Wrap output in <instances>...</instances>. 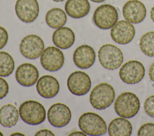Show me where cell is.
Wrapping results in <instances>:
<instances>
[{"label": "cell", "mask_w": 154, "mask_h": 136, "mask_svg": "<svg viewBox=\"0 0 154 136\" xmlns=\"http://www.w3.org/2000/svg\"><path fill=\"white\" fill-rule=\"evenodd\" d=\"M122 13L125 20L131 23H140L146 16V8L143 3L138 0H130L123 7Z\"/></svg>", "instance_id": "obj_14"}, {"label": "cell", "mask_w": 154, "mask_h": 136, "mask_svg": "<svg viewBox=\"0 0 154 136\" xmlns=\"http://www.w3.org/2000/svg\"><path fill=\"white\" fill-rule=\"evenodd\" d=\"M47 117L51 125L56 128H62L70 122L72 114L67 105L63 103H55L48 109Z\"/></svg>", "instance_id": "obj_11"}, {"label": "cell", "mask_w": 154, "mask_h": 136, "mask_svg": "<svg viewBox=\"0 0 154 136\" xmlns=\"http://www.w3.org/2000/svg\"><path fill=\"white\" fill-rule=\"evenodd\" d=\"M73 59L77 67L81 69H87L94 64L96 53L91 46L86 44L82 45L75 50Z\"/></svg>", "instance_id": "obj_17"}, {"label": "cell", "mask_w": 154, "mask_h": 136, "mask_svg": "<svg viewBox=\"0 0 154 136\" xmlns=\"http://www.w3.org/2000/svg\"><path fill=\"white\" fill-rule=\"evenodd\" d=\"M8 84L5 79L0 77V99L4 98L8 93Z\"/></svg>", "instance_id": "obj_27"}, {"label": "cell", "mask_w": 154, "mask_h": 136, "mask_svg": "<svg viewBox=\"0 0 154 136\" xmlns=\"http://www.w3.org/2000/svg\"><path fill=\"white\" fill-rule=\"evenodd\" d=\"M64 56L62 51L54 46L46 47L40 55L42 66L48 71H58L63 65Z\"/></svg>", "instance_id": "obj_8"}, {"label": "cell", "mask_w": 154, "mask_h": 136, "mask_svg": "<svg viewBox=\"0 0 154 136\" xmlns=\"http://www.w3.org/2000/svg\"><path fill=\"white\" fill-rule=\"evenodd\" d=\"M98 59L101 65L109 70L117 69L123 61L121 50L117 46L106 44L102 46L98 51Z\"/></svg>", "instance_id": "obj_5"}, {"label": "cell", "mask_w": 154, "mask_h": 136, "mask_svg": "<svg viewBox=\"0 0 154 136\" xmlns=\"http://www.w3.org/2000/svg\"><path fill=\"white\" fill-rule=\"evenodd\" d=\"M94 24L102 29L112 28L118 20V12L116 8L110 4H103L94 11L93 17Z\"/></svg>", "instance_id": "obj_6"}, {"label": "cell", "mask_w": 154, "mask_h": 136, "mask_svg": "<svg viewBox=\"0 0 154 136\" xmlns=\"http://www.w3.org/2000/svg\"><path fill=\"white\" fill-rule=\"evenodd\" d=\"M150 17L152 21L154 22V5L152 7L150 10Z\"/></svg>", "instance_id": "obj_32"}, {"label": "cell", "mask_w": 154, "mask_h": 136, "mask_svg": "<svg viewBox=\"0 0 154 136\" xmlns=\"http://www.w3.org/2000/svg\"><path fill=\"white\" fill-rule=\"evenodd\" d=\"M11 135H25L23 134H22V133H20V132H14V133H13L11 134Z\"/></svg>", "instance_id": "obj_33"}, {"label": "cell", "mask_w": 154, "mask_h": 136, "mask_svg": "<svg viewBox=\"0 0 154 136\" xmlns=\"http://www.w3.org/2000/svg\"><path fill=\"white\" fill-rule=\"evenodd\" d=\"M144 108L146 114L152 117H154V95L149 96L145 100Z\"/></svg>", "instance_id": "obj_26"}, {"label": "cell", "mask_w": 154, "mask_h": 136, "mask_svg": "<svg viewBox=\"0 0 154 136\" xmlns=\"http://www.w3.org/2000/svg\"><path fill=\"white\" fill-rule=\"evenodd\" d=\"M53 1H55V2H63L64 1V0H52Z\"/></svg>", "instance_id": "obj_35"}, {"label": "cell", "mask_w": 154, "mask_h": 136, "mask_svg": "<svg viewBox=\"0 0 154 136\" xmlns=\"http://www.w3.org/2000/svg\"><path fill=\"white\" fill-rule=\"evenodd\" d=\"M135 30L133 25L127 20H120L111 28V37L117 43L126 44L134 38Z\"/></svg>", "instance_id": "obj_13"}, {"label": "cell", "mask_w": 154, "mask_h": 136, "mask_svg": "<svg viewBox=\"0 0 154 136\" xmlns=\"http://www.w3.org/2000/svg\"><path fill=\"white\" fill-rule=\"evenodd\" d=\"M44 47L43 40L39 36L34 34L24 37L20 44L21 54L29 59H35L40 56Z\"/></svg>", "instance_id": "obj_10"}, {"label": "cell", "mask_w": 154, "mask_h": 136, "mask_svg": "<svg viewBox=\"0 0 154 136\" xmlns=\"http://www.w3.org/2000/svg\"><path fill=\"white\" fill-rule=\"evenodd\" d=\"M3 135H4V134L0 131V136H3Z\"/></svg>", "instance_id": "obj_36"}, {"label": "cell", "mask_w": 154, "mask_h": 136, "mask_svg": "<svg viewBox=\"0 0 154 136\" xmlns=\"http://www.w3.org/2000/svg\"><path fill=\"white\" fill-rule=\"evenodd\" d=\"M38 71L32 64L24 63L20 65L15 73L17 81L22 86L29 87L33 86L38 78Z\"/></svg>", "instance_id": "obj_15"}, {"label": "cell", "mask_w": 154, "mask_h": 136, "mask_svg": "<svg viewBox=\"0 0 154 136\" xmlns=\"http://www.w3.org/2000/svg\"><path fill=\"white\" fill-rule=\"evenodd\" d=\"M15 11L17 17L23 22H33L38 16V2L37 0H17Z\"/></svg>", "instance_id": "obj_12"}, {"label": "cell", "mask_w": 154, "mask_h": 136, "mask_svg": "<svg viewBox=\"0 0 154 136\" xmlns=\"http://www.w3.org/2000/svg\"><path fill=\"white\" fill-rule=\"evenodd\" d=\"M149 75L150 80L154 82V62L150 65L149 68Z\"/></svg>", "instance_id": "obj_30"}, {"label": "cell", "mask_w": 154, "mask_h": 136, "mask_svg": "<svg viewBox=\"0 0 154 136\" xmlns=\"http://www.w3.org/2000/svg\"><path fill=\"white\" fill-rule=\"evenodd\" d=\"M35 136H46V135H49V136H54V134L50 130L46 129H40L38 131H37L35 134Z\"/></svg>", "instance_id": "obj_29"}, {"label": "cell", "mask_w": 154, "mask_h": 136, "mask_svg": "<svg viewBox=\"0 0 154 136\" xmlns=\"http://www.w3.org/2000/svg\"><path fill=\"white\" fill-rule=\"evenodd\" d=\"M139 45L144 55L149 57H154V31L144 34L140 38Z\"/></svg>", "instance_id": "obj_24"}, {"label": "cell", "mask_w": 154, "mask_h": 136, "mask_svg": "<svg viewBox=\"0 0 154 136\" xmlns=\"http://www.w3.org/2000/svg\"><path fill=\"white\" fill-rule=\"evenodd\" d=\"M14 69V62L12 56L7 52L0 51V76H9Z\"/></svg>", "instance_id": "obj_23"}, {"label": "cell", "mask_w": 154, "mask_h": 136, "mask_svg": "<svg viewBox=\"0 0 154 136\" xmlns=\"http://www.w3.org/2000/svg\"><path fill=\"white\" fill-rule=\"evenodd\" d=\"M69 91L76 96H82L88 92L91 82L89 75L80 71H75L70 74L67 80Z\"/></svg>", "instance_id": "obj_9"}, {"label": "cell", "mask_w": 154, "mask_h": 136, "mask_svg": "<svg viewBox=\"0 0 154 136\" xmlns=\"http://www.w3.org/2000/svg\"><path fill=\"white\" fill-rule=\"evenodd\" d=\"M87 134H85L83 132H80V131H75V132H73L70 134H69V135H86Z\"/></svg>", "instance_id": "obj_31"}, {"label": "cell", "mask_w": 154, "mask_h": 136, "mask_svg": "<svg viewBox=\"0 0 154 136\" xmlns=\"http://www.w3.org/2000/svg\"><path fill=\"white\" fill-rule=\"evenodd\" d=\"M138 136H154V123H147L143 124L138 131Z\"/></svg>", "instance_id": "obj_25"}, {"label": "cell", "mask_w": 154, "mask_h": 136, "mask_svg": "<svg viewBox=\"0 0 154 136\" xmlns=\"http://www.w3.org/2000/svg\"><path fill=\"white\" fill-rule=\"evenodd\" d=\"M64 8L66 13L70 17L80 19L88 14L90 4L88 0H67Z\"/></svg>", "instance_id": "obj_19"}, {"label": "cell", "mask_w": 154, "mask_h": 136, "mask_svg": "<svg viewBox=\"0 0 154 136\" xmlns=\"http://www.w3.org/2000/svg\"><path fill=\"white\" fill-rule=\"evenodd\" d=\"M8 39V34L7 31L5 28L0 26V50L7 44Z\"/></svg>", "instance_id": "obj_28"}, {"label": "cell", "mask_w": 154, "mask_h": 136, "mask_svg": "<svg viewBox=\"0 0 154 136\" xmlns=\"http://www.w3.org/2000/svg\"><path fill=\"white\" fill-rule=\"evenodd\" d=\"M52 41L56 47L61 49H67L75 43V35L70 28L62 26L54 32Z\"/></svg>", "instance_id": "obj_18"}, {"label": "cell", "mask_w": 154, "mask_h": 136, "mask_svg": "<svg viewBox=\"0 0 154 136\" xmlns=\"http://www.w3.org/2000/svg\"><path fill=\"white\" fill-rule=\"evenodd\" d=\"M78 125L80 129L88 135H101L106 133V124L102 117L96 113L87 112L79 118Z\"/></svg>", "instance_id": "obj_3"}, {"label": "cell", "mask_w": 154, "mask_h": 136, "mask_svg": "<svg viewBox=\"0 0 154 136\" xmlns=\"http://www.w3.org/2000/svg\"><path fill=\"white\" fill-rule=\"evenodd\" d=\"M140 108V102L136 95L126 92L120 94L114 102L116 113L124 118H131L135 116Z\"/></svg>", "instance_id": "obj_2"}, {"label": "cell", "mask_w": 154, "mask_h": 136, "mask_svg": "<svg viewBox=\"0 0 154 136\" xmlns=\"http://www.w3.org/2000/svg\"><path fill=\"white\" fill-rule=\"evenodd\" d=\"M144 75V67L140 62L135 60L128 61L121 67L119 71L120 79L129 84L139 83Z\"/></svg>", "instance_id": "obj_7"}, {"label": "cell", "mask_w": 154, "mask_h": 136, "mask_svg": "<svg viewBox=\"0 0 154 136\" xmlns=\"http://www.w3.org/2000/svg\"><path fill=\"white\" fill-rule=\"evenodd\" d=\"M115 98V92L111 85L102 83L96 85L90 95V102L97 110H104L108 107Z\"/></svg>", "instance_id": "obj_4"}, {"label": "cell", "mask_w": 154, "mask_h": 136, "mask_svg": "<svg viewBox=\"0 0 154 136\" xmlns=\"http://www.w3.org/2000/svg\"><path fill=\"white\" fill-rule=\"evenodd\" d=\"M19 116L27 124L37 125L43 122L46 119V110L43 105L34 100H28L20 104Z\"/></svg>", "instance_id": "obj_1"}, {"label": "cell", "mask_w": 154, "mask_h": 136, "mask_svg": "<svg viewBox=\"0 0 154 136\" xmlns=\"http://www.w3.org/2000/svg\"><path fill=\"white\" fill-rule=\"evenodd\" d=\"M45 20L49 27L54 29H57L63 26L66 24L67 16L62 9L54 8L47 12Z\"/></svg>", "instance_id": "obj_22"}, {"label": "cell", "mask_w": 154, "mask_h": 136, "mask_svg": "<svg viewBox=\"0 0 154 136\" xmlns=\"http://www.w3.org/2000/svg\"><path fill=\"white\" fill-rule=\"evenodd\" d=\"M108 130L111 136H129L132 133V128L126 118L118 117L110 122Z\"/></svg>", "instance_id": "obj_21"}, {"label": "cell", "mask_w": 154, "mask_h": 136, "mask_svg": "<svg viewBox=\"0 0 154 136\" xmlns=\"http://www.w3.org/2000/svg\"><path fill=\"white\" fill-rule=\"evenodd\" d=\"M92 2H97V3H99V2H103L106 0H90Z\"/></svg>", "instance_id": "obj_34"}, {"label": "cell", "mask_w": 154, "mask_h": 136, "mask_svg": "<svg viewBox=\"0 0 154 136\" xmlns=\"http://www.w3.org/2000/svg\"><path fill=\"white\" fill-rule=\"evenodd\" d=\"M19 113L13 104H7L0 108V124L5 128H11L18 122Z\"/></svg>", "instance_id": "obj_20"}, {"label": "cell", "mask_w": 154, "mask_h": 136, "mask_svg": "<svg viewBox=\"0 0 154 136\" xmlns=\"http://www.w3.org/2000/svg\"><path fill=\"white\" fill-rule=\"evenodd\" d=\"M36 89L42 97L52 98L55 96L60 90L59 82L52 75H44L37 80Z\"/></svg>", "instance_id": "obj_16"}]
</instances>
